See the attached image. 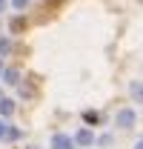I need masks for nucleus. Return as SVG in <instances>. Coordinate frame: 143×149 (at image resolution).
I'll list each match as a JSON object with an SVG mask.
<instances>
[{
	"label": "nucleus",
	"instance_id": "7",
	"mask_svg": "<svg viewBox=\"0 0 143 149\" xmlns=\"http://www.w3.org/2000/svg\"><path fill=\"white\" fill-rule=\"evenodd\" d=\"M23 26H26V23H23V20H20V17H15V20H12V32H20Z\"/></svg>",
	"mask_w": 143,
	"mask_h": 149
},
{
	"label": "nucleus",
	"instance_id": "8",
	"mask_svg": "<svg viewBox=\"0 0 143 149\" xmlns=\"http://www.w3.org/2000/svg\"><path fill=\"white\" fill-rule=\"evenodd\" d=\"M77 141H80V143H89L92 135H89V132H80V135H77Z\"/></svg>",
	"mask_w": 143,
	"mask_h": 149
},
{
	"label": "nucleus",
	"instance_id": "5",
	"mask_svg": "<svg viewBox=\"0 0 143 149\" xmlns=\"http://www.w3.org/2000/svg\"><path fill=\"white\" fill-rule=\"evenodd\" d=\"M12 109H15L12 100H0V112H3V115H12Z\"/></svg>",
	"mask_w": 143,
	"mask_h": 149
},
{
	"label": "nucleus",
	"instance_id": "3",
	"mask_svg": "<svg viewBox=\"0 0 143 149\" xmlns=\"http://www.w3.org/2000/svg\"><path fill=\"white\" fill-rule=\"evenodd\" d=\"M72 141L69 138H63V135H54V149H69Z\"/></svg>",
	"mask_w": 143,
	"mask_h": 149
},
{
	"label": "nucleus",
	"instance_id": "10",
	"mask_svg": "<svg viewBox=\"0 0 143 149\" xmlns=\"http://www.w3.org/2000/svg\"><path fill=\"white\" fill-rule=\"evenodd\" d=\"M3 9H6V0H0V12H3Z\"/></svg>",
	"mask_w": 143,
	"mask_h": 149
},
{
	"label": "nucleus",
	"instance_id": "4",
	"mask_svg": "<svg viewBox=\"0 0 143 149\" xmlns=\"http://www.w3.org/2000/svg\"><path fill=\"white\" fill-rule=\"evenodd\" d=\"M17 77L20 74L15 72V69H6V72H3V80H6V83H17Z\"/></svg>",
	"mask_w": 143,
	"mask_h": 149
},
{
	"label": "nucleus",
	"instance_id": "6",
	"mask_svg": "<svg viewBox=\"0 0 143 149\" xmlns=\"http://www.w3.org/2000/svg\"><path fill=\"white\" fill-rule=\"evenodd\" d=\"M9 49H12L9 37H0V55H9Z\"/></svg>",
	"mask_w": 143,
	"mask_h": 149
},
{
	"label": "nucleus",
	"instance_id": "11",
	"mask_svg": "<svg viewBox=\"0 0 143 149\" xmlns=\"http://www.w3.org/2000/svg\"><path fill=\"white\" fill-rule=\"evenodd\" d=\"M0 135H3V123H0Z\"/></svg>",
	"mask_w": 143,
	"mask_h": 149
},
{
	"label": "nucleus",
	"instance_id": "1",
	"mask_svg": "<svg viewBox=\"0 0 143 149\" xmlns=\"http://www.w3.org/2000/svg\"><path fill=\"white\" fill-rule=\"evenodd\" d=\"M117 123H120V126H132V123H135V112H132V109H123L120 115H117Z\"/></svg>",
	"mask_w": 143,
	"mask_h": 149
},
{
	"label": "nucleus",
	"instance_id": "2",
	"mask_svg": "<svg viewBox=\"0 0 143 149\" xmlns=\"http://www.w3.org/2000/svg\"><path fill=\"white\" fill-rule=\"evenodd\" d=\"M129 92H132V97H135L137 103H143V83H140V80H132V86H129Z\"/></svg>",
	"mask_w": 143,
	"mask_h": 149
},
{
	"label": "nucleus",
	"instance_id": "12",
	"mask_svg": "<svg viewBox=\"0 0 143 149\" xmlns=\"http://www.w3.org/2000/svg\"><path fill=\"white\" fill-rule=\"evenodd\" d=\"M137 149H143V143H137Z\"/></svg>",
	"mask_w": 143,
	"mask_h": 149
},
{
	"label": "nucleus",
	"instance_id": "9",
	"mask_svg": "<svg viewBox=\"0 0 143 149\" xmlns=\"http://www.w3.org/2000/svg\"><path fill=\"white\" fill-rule=\"evenodd\" d=\"M12 6H15V9H26V6H29V0H12Z\"/></svg>",
	"mask_w": 143,
	"mask_h": 149
}]
</instances>
